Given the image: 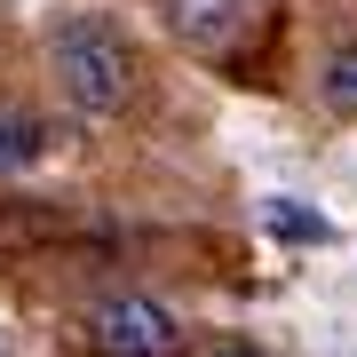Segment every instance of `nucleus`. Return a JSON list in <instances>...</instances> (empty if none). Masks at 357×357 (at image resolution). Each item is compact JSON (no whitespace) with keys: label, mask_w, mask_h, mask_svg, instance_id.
I'll list each match as a JSON object with an SVG mask.
<instances>
[{"label":"nucleus","mask_w":357,"mask_h":357,"mask_svg":"<svg viewBox=\"0 0 357 357\" xmlns=\"http://www.w3.org/2000/svg\"><path fill=\"white\" fill-rule=\"evenodd\" d=\"M48 56H56L64 96H72L88 119H112L119 103L135 96V56H128V40H119L112 24H96V16L56 24V32H48Z\"/></svg>","instance_id":"f257e3e1"},{"label":"nucleus","mask_w":357,"mask_h":357,"mask_svg":"<svg viewBox=\"0 0 357 357\" xmlns=\"http://www.w3.org/2000/svg\"><path fill=\"white\" fill-rule=\"evenodd\" d=\"M88 342H96V357H175L183 326L151 294H103L88 310Z\"/></svg>","instance_id":"f03ea898"},{"label":"nucleus","mask_w":357,"mask_h":357,"mask_svg":"<svg viewBox=\"0 0 357 357\" xmlns=\"http://www.w3.org/2000/svg\"><path fill=\"white\" fill-rule=\"evenodd\" d=\"M246 8H255V0H167V32L191 40V48H222V40L246 24Z\"/></svg>","instance_id":"7ed1b4c3"},{"label":"nucleus","mask_w":357,"mask_h":357,"mask_svg":"<svg viewBox=\"0 0 357 357\" xmlns=\"http://www.w3.org/2000/svg\"><path fill=\"white\" fill-rule=\"evenodd\" d=\"M48 159V119L32 112H0V175H24V167Z\"/></svg>","instance_id":"20e7f679"},{"label":"nucleus","mask_w":357,"mask_h":357,"mask_svg":"<svg viewBox=\"0 0 357 357\" xmlns=\"http://www.w3.org/2000/svg\"><path fill=\"white\" fill-rule=\"evenodd\" d=\"M326 103H333V112H349V119H357V48H342V56L326 64Z\"/></svg>","instance_id":"39448f33"},{"label":"nucleus","mask_w":357,"mask_h":357,"mask_svg":"<svg viewBox=\"0 0 357 357\" xmlns=\"http://www.w3.org/2000/svg\"><path fill=\"white\" fill-rule=\"evenodd\" d=\"M270 230H286V238H326V222L302 215V206H270Z\"/></svg>","instance_id":"423d86ee"},{"label":"nucleus","mask_w":357,"mask_h":357,"mask_svg":"<svg viewBox=\"0 0 357 357\" xmlns=\"http://www.w3.org/2000/svg\"><path fill=\"white\" fill-rule=\"evenodd\" d=\"M215 357H262V349H215Z\"/></svg>","instance_id":"0eeeda50"}]
</instances>
